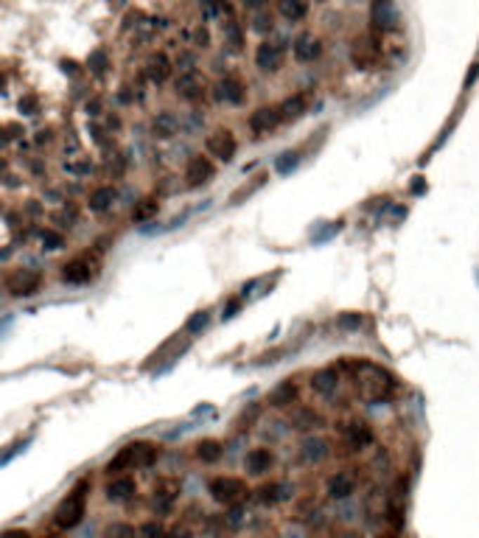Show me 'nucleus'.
Wrapping results in <instances>:
<instances>
[{"mask_svg": "<svg viewBox=\"0 0 479 538\" xmlns=\"http://www.w3.org/2000/svg\"><path fill=\"white\" fill-rule=\"evenodd\" d=\"M348 373H350V381H353L359 398L365 404H384V401H390L393 393H395V384H398L395 376L387 367H381V365H376L370 359L348 362Z\"/></svg>", "mask_w": 479, "mask_h": 538, "instance_id": "nucleus-1", "label": "nucleus"}, {"mask_svg": "<svg viewBox=\"0 0 479 538\" xmlns=\"http://www.w3.org/2000/svg\"><path fill=\"white\" fill-rule=\"evenodd\" d=\"M157 460V446L149 443V440H135L129 446H124L110 463H107V471H124V468H149L155 466Z\"/></svg>", "mask_w": 479, "mask_h": 538, "instance_id": "nucleus-2", "label": "nucleus"}, {"mask_svg": "<svg viewBox=\"0 0 479 538\" xmlns=\"http://www.w3.org/2000/svg\"><path fill=\"white\" fill-rule=\"evenodd\" d=\"M87 491H90V483L81 480V483H79V485L59 502V508H56V513H53L56 527H62V530H73V527L84 519V511H87Z\"/></svg>", "mask_w": 479, "mask_h": 538, "instance_id": "nucleus-3", "label": "nucleus"}, {"mask_svg": "<svg viewBox=\"0 0 479 538\" xmlns=\"http://www.w3.org/2000/svg\"><path fill=\"white\" fill-rule=\"evenodd\" d=\"M208 494H211L219 505H239L249 491H247V483L239 480V477H214V480L208 483Z\"/></svg>", "mask_w": 479, "mask_h": 538, "instance_id": "nucleus-4", "label": "nucleus"}, {"mask_svg": "<svg viewBox=\"0 0 479 538\" xmlns=\"http://www.w3.org/2000/svg\"><path fill=\"white\" fill-rule=\"evenodd\" d=\"M42 286V275L34 269H14L6 275V291L11 297H31Z\"/></svg>", "mask_w": 479, "mask_h": 538, "instance_id": "nucleus-5", "label": "nucleus"}, {"mask_svg": "<svg viewBox=\"0 0 479 538\" xmlns=\"http://www.w3.org/2000/svg\"><path fill=\"white\" fill-rule=\"evenodd\" d=\"M236 149H239V143H236V135L230 129H216L214 135H208V152L214 157L230 163L236 157Z\"/></svg>", "mask_w": 479, "mask_h": 538, "instance_id": "nucleus-6", "label": "nucleus"}, {"mask_svg": "<svg viewBox=\"0 0 479 538\" xmlns=\"http://www.w3.org/2000/svg\"><path fill=\"white\" fill-rule=\"evenodd\" d=\"M214 174H216V169H214L211 157H205V155H194V157L188 160L185 180H188V185H191V188H199V185L211 183V180H214Z\"/></svg>", "mask_w": 479, "mask_h": 538, "instance_id": "nucleus-7", "label": "nucleus"}, {"mask_svg": "<svg viewBox=\"0 0 479 538\" xmlns=\"http://www.w3.org/2000/svg\"><path fill=\"white\" fill-rule=\"evenodd\" d=\"M96 277V261L87 256H79L62 267V280L65 283H87Z\"/></svg>", "mask_w": 479, "mask_h": 538, "instance_id": "nucleus-8", "label": "nucleus"}, {"mask_svg": "<svg viewBox=\"0 0 479 538\" xmlns=\"http://www.w3.org/2000/svg\"><path fill=\"white\" fill-rule=\"evenodd\" d=\"M255 65L263 73H277L283 67V48L277 42H261L255 51Z\"/></svg>", "mask_w": 479, "mask_h": 538, "instance_id": "nucleus-9", "label": "nucleus"}, {"mask_svg": "<svg viewBox=\"0 0 479 538\" xmlns=\"http://www.w3.org/2000/svg\"><path fill=\"white\" fill-rule=\"evenodd\" d=\"M272 466H275V454H272L269 449H263V446L249 449L247 457H244V471H247L249 477H263V474L272 471Z\"/></svg>", "mask_w": 479, "mask_h": 538, "instance_id": "nucleus-10", "label": "nucleus"}, {"mask_svg": "<svg viewBox=\"0 0 479 538\" xmlns=\"http://www.w3.org/2000/svg\"><path fill=\"white\" fill-rule=\"evenodd\" d=\"M353 491H356V477H353L350 471H336V474L328 480V485H325V494H328V499H334V502L350 499Z\"/></svg>", "mask_w": 479, "mask_h": 538, "instance_id": "nucleus-11", "label": "nucleus"}, {"mask_svg": "<svg viewBox=\"0 0 479 538\" xmlns=\"http://www.w3.org/2000/svg\"><path fill=\"white\" fill-rule=\"evenodd\" d=\"M280 126V110L277 107H258L252 115H249V129L255 135H269L272 129Z\"/></svg>", "mask_w": 479, "mask_h": 538, "instance_id": "nucleus-12", "label": "nucleus"}, {"mask_svg": "<svg viewBox=\"0 0 479 538\" xmlns=\"http://www.w3.org/2000/svg\"><path fill=\"white\" fill-rule=\"evenodd\" d=\"M345 443L350 446V452H365L373 446V429L365 421H353L345 429Z\"/></svg>", "mask_w": 479, "mask_h": 538, "instance_id": "nucleus-13", "label": "nucleus"}, {"mask_svg": "<svg viewBox=\"0 0 479 538\" xmlns=\"http://www.w3.org/2000/svg\"><path fill=\"white\" fill-rule=\"evenodd\" d=\"M297 398H300V387H297L291 379H286V381H280V384L269 393L266 404H269V407H275V409H286V407L297 404Z\"/></svg>", "mask_w": 479, "mask_h": 538, "instance_id": "nucleus-14", "label": "nucleus"}, {"mask_svg": "<svg viewBox=\"0 0 479 538\" xmlns=\"http://www.w3.org/2000/svg\"><path fill=\"white\" fill-rule=\"evenodd\" d=\"M393 0H370V25L373 31H390L393 28Z\"/></svg>", "mask_w": 479, "mask_h": 538, "instance_id": "nucleus-15", "label": "nucleus"}, {"mask_svg": "<svg viewBox=\"0 0 479 538\" xmlns=\"http://www.w3.org/2000/svg\"><path fill=\"white\" fill-rule=\"evenodd\" d=\"M336 387H339V373H336L334 367H320V370L311 376V390H314L317 395H322V398L334 395Z\"/></svg>", "mask_w": 479, "mask_h": 538, "instance_id": "nucleus-16", "label": "nucleus"}, {"mask_svg": "<svg viewBox=\"0 0 479 538\" xmlns=\"http://www.w3.org/2000/svg\"><path fill=\"white\" fill-rule=\"evenodd\" d=\"M138 494V483L132 477H112L107 483V499L110 502H126Z\"/></svg>", "mask_w": 479, "mask_h": 538, "instance_id": "nucleus-17", "label": "nucleus"}, {"mask_svg": "<svg viewBox=\"0 0 479 538\" xmlns=\"http://www.w3.org/2000/svg\"><path fill=\"white\" fill-rule=\"evenodd\" d=\"M322 53V42L311 34H303L294 39V59L297 62H314L317 56Z\"/></svg>", "mask_w": 479, "mask_h": 538, "instance_id": "nucleus-18", "label": "nucleus"}, {"mask_svg": "<svg viewBox=\"0 0 479 538\" xmlns=\"http://www.w3.org/2000/svg\"><path fill=\"white\" fill-rule=\"evenodd\" d=\"M177 93L183 96V98H188V101H197V98H202L205 96V81H202V76L199 73H183L180 76V81H177Z\"/></svg>", "mask_w": 479, "mask_h": 538, "instance_id": "nucleus-19", "label": "nucleus"}, {"mask_svg": "<svg viewBox=\"0 0 479 538\" xmlns=\"http://www.w3.org/2000/svg\"><path fill=\"white\" fill-rule=\"evenodd\" d=\"M216 96H219V101H225V104H241L244 96H247V90H244L241 79L228 76V79H222V81L216 84Z\"/></svg>", "mask_w": 479, "mask_h": 538, "instance_id": "nucleus-20", "label": "nucleus"}, {"mask_svg": "<svg viewBox=\"0 0 479 538\" xmlns=\"http://www.w3.org/2000/svg\"><path fill=\"white\" fill-rule=\"evenodd\" d=\"M300 457L306 460V463H322L325 457H328V443L322 440V438H306L303 443H300Z\"/></svg>", "mask_w": 479, "mask_h": 538, "instance_id": "nucleus-21", "label": "nucleus"}, {"mask_svg": "<svg viewBox=\"0 0 479 538\" xmlns=\"http://www.w3.org/2000/svg\"><path fill=\"white\" fill-rule=\"evenodd\" d=\"M277 110H280V121H294V118H300L308 110V96L306 93H294Z\"/></svg>", "mask_w": 479, "mask_h": 538, "instance_id": "nucleus-22", "label": "nucleus"}, {"mask_svg": "<svg viewBox=\"0 0 479 538\" xmlns=\"http://www.w3.org/2000/svg\"><path fill=\"white\" fill-rule=\"evenodd\" d=\"M291 424H294V429H300V432H314V429L325 426L322 415H320V412H314L311 407L297 409V412H294V418H291Z\"/></svg>", "mask_w": 479, "mask_h": 538, "instance_id": "nucleus-23", "label": "nucleus"}, {"mask_svg": "<svg viewBox=\"0 0 479 538\" xmlns=\"http://www.w3.org/2000/svg\"><path fill=\"white\" fill-rule=\"evenodd\" d=\"M289 485L286 483H266V485H261L258 488V494H255V499L261 502V505H277V502H283L289 494Z\"/></svg>", "mask_w": 479, "mask_h": 538, "instance_id": "nucleus-24", "label": "nucleus"}, {"mask_svg": "<svg viewBox=\"0 0 479 538\" xmlns=\"http://www.w3.org/2000/svg\"><path fill=\"white\" fill-rule=\"evenodd\" d=\"M277 14L289 22H297L308 14V0H277Z\"/></svg>", "mask_w": 479, "mask_h": 538, "instance_id": "nucleus-25", "label": "nucleus"}, {"mask_svg": "<svg viewBox=\"0 0 479 538\" xmlns=\"http://www.w3.org/2000/svg\"><path fill=\"white\" fill-rule=\"evenodd\" d=\"M169 73H171V65H169V59H166L163 53H157V56H152V59L146 62V76H149L152 81L163 84V81L169 79Z\"/></svg>", "mask_w": 479, "mask_h": 538, "instance_id": "nucleus-26", "label": "nucleus"}, {"mask_svg": "<svg viewBox=\"0 0 479 538\" xmlns=\"http://www.w3.org/2000/svg\"><path fill=\"white\" fill-rule=\"evenodd\" d=\"M115 188H96L93 194H90V211H96V214H104L107 208H112V202H115Z\"/></svg>", "mask_w": 479, "mask_h": 538, "instance_id": "nucleus-27", "label": "nucleus"}, {"mask_svg": "<svg viewBox=\"0 0 479 538\" xmlns=\"http://www.w3.org/2000/svg\"><path fill=\"white\" fill-rule=\"evenodd\" d=\"M194 449H197V457H199L202 463H216V460L222 457V443H219V440H214V438L199 440Z\"/></svg>", "mask_w": 479, "mask_h": 538, "instance_id": "nucleus-28", "label": "nucleus"}, {"mask_svg": "<svg viewBox=\"0 0 479 538\" xmlns=\"http://www.w3.org/2000/svg\"><path fill=\"white\" fill-rule=\"evenodd\" d=\"M177 494H180V485H177L174 480H163V483L155 488V502H157L160 508H169V505L177 499Z\"/></svg>", "mask_w": 479, "mask_h": 538, "instance_id": "nucleus-29", "label": "nucleus"}, {"mask_svg": "<svg viewBox=\"0 0 479 538\" xmlns=\"http://www.w3.org/2000/svg\"><path fill=\"white\" fill-rule=\"evenodd\" d=\"M177 129H180V124H177V118H174L171 112H160V115L155 118V132H157V138H171V135H177Z\"/></svg>", "mask_w": 479, "mask_h": 538, "instance_id": "nucleus-30", "label": "nucleus"}, {"mask_svg": "<svg viewBox=\"0 0 479 538\" xmlns=\"http://www.w3.org/2000/svg\"><path fill=\"white\" fill-rule=\"evenodd\" d=\"M104 538H138V530L132 525H124V522H115L104 530Z\"/></svg>", "mask_w": 479, "mask_h": 538, "instance_id": "nucleus-31", "label": "nucleus"}, {"mask_svg": "<svg viewBox=\"0 0 479 538\" xmlns=\"http://www.w3.org/2000/svg\"><path fill=\"white\" fill-rule=\"evenodd\" d=\"M155 214H157V202H155V199H143V202L132 211V219H135V222H146V219H152Z\"/></svg>", "mask_w": 479, "mask_h": 538, "instance_id": "nucleus-32", "label": "nucleus"}, {"mask_svg": "<svg viewBox=\"0 0 479 538\" xmlns=\"http://www.w3.org/2000/svg\"><path fill=\"white\" fill-rule=\"evenodd\" d=\"M208 320H211V314H208V311H197V314L185 322V331H188V334H199V331H205V328H208Z\"/></svg>", "mask_w": 479, "mask_h": 538, "instance_id": "nucleus-33", "label": "nucleus"}, {"mask_svg": "<svg viewBox=\"0 0 479 538\" xmlns=\"http://www.w3.org/2000/svg\"><path fill=\"white\" fill-rule=\"evenodd\" d=\"M138 538H169L166 527L157 525V522H146L140 530H138Z\"/></svg>", "mask_w": 479, "mask_h": 538, "instance_id": "nucleus-34", "label": "nucleus"}, {"mask_svg": "<svg viewBox=\"0 0 479 538\" xmlns=\"http://www.w3.org/2000/svg\"><path fill=\"white\" fill-rule=\"evenodd\" d=\"M300 163V157H297V152H286V155H280L277 157V163H275V169L280 171V174H289L294 166Z\"/></svg>", "mask_w": 479, "mask_h": 538, "instance_id": "nucleus-35", "label": "nucleus"}, {"mask_svg": "<svg viewBox=\"0 0 479 538\" xmlns=\"http://www.w3.org/2000/svg\"><path fill=\"white\" fill-rule=\"evenodd\" d=\"M62 244H65L62 233H53V230H45V233H42V247H45V250H59Z\"/></svg>", "mask_w": 479, "mask_h": 538, "instance_id": "nucleus-36", "label": "nucleus"}, {"mask_svg": "<svg viewBox=\"0 0 479 538\" xmlns=\"http://www.w3.org/2000/svg\"><path fill=\"white\" fill-rule=\"evenodd\" d=\"M359 322H362V317H359L356 311H350V314H339V328H359Z\"/></svg>", "mask_w": 479, "mask_h": 538, "instance_id": "nucleus-37", "label": "nucleus"}, {"mask_svg": "<svg viewBox=\"0 0 479 538\" xmlns=\"http://www.w3.org/2000/svg\"><path fill=\"white\" fill-rule=\"evenodd\" d=\"M20 110H25V115H34L37 101H34V98H25V101H20Z\"/></svg>", "mask_w": 479, "mask_h": 538, "instance_id": "nucleus-38", "label": "nucleus"}, {"mask_svg": "<svg viewBox=\"0 0 479 538\" xmlns=\"http://www.w3.org/2000/svg\"><path fill=\"white\" fill-rule=\"evenodd\" d=\"M255 28H258V31H266V28H272V20H269V17H258V20H255Z\"/></svg>", "mask_w": 479, "mask_h": 538, "instance_id": "nucleus-39", "label": "nucleus"}, {"mask_svg": "<svg viewBox=\"0 0 479 538\" xmlns=\"http://www.w3.org/2000/svg\"><path fill=\"white\" fill-rule=\"evenodd\" d=\"M266 3H269V0H244V6H247V8H263Z\"/></svg>", "mask_w": 479, "mask_h": 538, "instance_id": "nucleus-40", "label": "nucleus"}, {"mask_svg": "<svg viewBox=\"0 0 479 538\" xmlns=\"http://www.w3.org/2000/svg\"><path fill=\"white\" fill-rule=\"evenodd\" d=\"M236 311H239V303H228V308H225V320H230Z\"/></svg>", "mask_w": 479, "mask_h": 538, "instance_id": "nucleus-41", "label": "nucleus"}, {"mask_svg": "<svg viewBox=\"0 0 479 538\" xmlns=\"http://www.w3.org/2000/svg\"><path fill=\"white\" fill-rule=\"evenodd\" d=\"M3 538H28V533H22V530H11V533H6Z\"/></svg>", "mask_w": 479, "mask_h": 538, "instance_id": "nucleus-42", "label": "nucleus"}, {"mask_svg": "<svg viewBox=\"0 0 479 538\" xmlns=\"http://www.w3.org/2000/svg\"><path fill=\"white\" fill-rule=\"evenodd\" d=\"M169 538H191V533H188V530H177L174 536H169Z\"/></svg>", "mask_w": 479, "mask_h": 538, "instance_id": "nucleus-43", "label": "nucleus"}, {"mask_svg": "<svg viewBox=\"0 0 479 538\" xmlns=\"http://www.w3.org/2000/svg\"><path fill=\"white\" fill-rule=\"evenodd\" d=\"M336 538H359L356 533H342V536H336Z\"/></svg>", "mask_w": 479, "mask_h": 538, "instance_id": "nucleus-44", "label": "nucleus"}, {"mask_svg": "<svg viewBox=\"0 0 479 538\" xmlns=\"http://www.w3.org/2000/svg\"><path fill=\"white\" fill-rule=\"evenodd\" d=\"M379 538H395V536H379Z\"/></svg>", "mask_w": 479, "mask_h": 538, "instance_id": "nucleus-45", "label": "nucleus"}, {"mask_svg": "<svg viewBox=\"0 0 479 538\" xmlns=\"http://www.w3.org/2000/svg\"><path fill=\"white\" fill-rule=\"evenodd\" d=\"M0 171H3V160H0Z\"/></svg>", "mask_w": 479, "mask_h": 538, "instance_id": "nucleus-46", "label": "nucleus"}]
</instances>
